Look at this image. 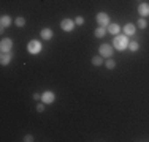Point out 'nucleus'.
Segmentation results:
<instances>
[{"instance_id": "f257e3e1", "label": "nucleus", "mask_w": 149, "mask_h": 142, "mask_svg": "<svg viewBox=\"0 0 149 142\" xmlns=\"http://www.w3.org/2000/svg\"><path fill=\"white\" fill-rule=\"evenodd\" d=\"M129 43H130V40L127 35H116V38L113 40V48L116 51H125L129 48Z\"/></svg>"}, {"instance_id": "f03ea898", "label": "nucleus", "mask_w": 149, "mask_h": 142, "mask_svg": "<svg viewBox=\"0 0 149 142\" xmlns=\"http://www.w3.org/2000/svg\"><path fill=\"white\" fill-rule=\"evenodd\" d=\"M41 49H43V46H41V43L38 40H30L29 44H27V51L32 55H38L41 52Z\"/></svg>"}, {"instance_id": "7ed1b4c3", "label": "nucleus", "mask_w": 149, "mask_h": 142, "mask_svg": "<svg viewBox=\"0 0 149 142\" xmlns=\"http://www.w3.org/2000/svg\"><path fill=\"white\" fill-rule=\"evenodd\" d=\"M98 52H100V55H102V57H106V59H111L113 54H114V48H113V44L103 43V44L100 46V49H98Z\"/></svg>"}, {"instance_id": "20e7f679", "label": "nucleus", "mask_w": 149, "mask_h": 142, "mask_svg": "<svg viewBox=\"0 0 149 142\" xmlns=\"http://www.w3.org/2000/svg\"><path fill=\"white\" fill-rule=\"evenodd\" d=\"M95 21H97V24L100 27H108L109 26V16L103 11H100L97 16H95Z\"/></svg>"}, {"instance_id": "39448f33", "label": "nucleus", "mask_w": 149, "mask_h": 142, "mask_svg": "<svg viewBox=\"0 0 149 142\" xmlns=\"http://www.w3.org/2000/svg\"><path fill=\"white\" fill-rule=\"evenodd\" d=\"M11 49H13V40L11 38H2V41H0V51L10 52Z\"/></svg>"}, {"instance_id": "423d86ee", "label": "nucleus", "mask_w": 149, "mask_h": 142, "mask_svg": "<svg viewBox=\"0 0 149 142\" xmlns=\"http://www.w3.org/2000/svg\"><path fill=\"white\" fill-rule=\"evenodd\" d=\"M74 21L73 19H62L60 21V28H62L63 32H73V28H74Z\"/></svg>"}, {"instance_id": "0eeeda50", "label": "nucleus", "mask_w": 149, "mask_h": 142, "mask_svg": "<svg viewBox=\"0 0 149 142\" xmlns=\"http://www.w3.org/2000/svg\"><path fill=\"white\" fill-rule=\"evenodd\" d=\"M41 101L45 103V104H52V103L56 101V95L54 92H45V93H41Z\"/></svg>"}, {"instance_id": "6e6552de", "label": "nucleus", "mask_w": 149, "mask_h": 142, "mask_svg": "<svg viewBox=\"0 0 149 142\" xmlns=\"http://www.w3.org/2000/svg\"><path fill=\"white\" fill-rule=\"evenodd\" d=\"M138 14H140V17H149V3H140L138 5Z\"/></svg>"}, {"instance_id": "1a4fd4ad", "label": "nucleus", "mask_w": 149, "mask_h": 142, "mask_svg": "<svg viewBox=\"0 0 149 142\" xmlns=\"http://www.w3.org/2000/svg\"><path fill=\"white\" fill-rule=\"evenodd\" d=\"M13 60V52L10 51V52H2V54H0V65H8L10 62H11Z\"/></svg>"}, {"instance_id": "9d476101", "label": "nucleus", "mask_w": 149, "mask_h": 142, "mask_svg": "<svg viewBox=\"0 0 149 142\" xmlns=\"http://www.w3.org/2000/svg\"><path fill=\"white\" fill-rule=\"evenodd\" d=\"M135 32H136V26H135V24L129 22V24L124 26V35H127V37H133Z\"/></svg>"}, {"instance_id": "9b49d317", "label": "nucleus", "mask_w": 149, "mask_h": 142, "mask_svg": "<svg viewBox=\"0 0 149 142\" xmlns=\"http://www.w3.org/2000/svg\"><path fill=\"white\" fill-rule=\"evenodd\" d=\"M13 22L11 16H8V14H2V17H0V26H2V28H6L10 27Z\"/></svg>"}, {"instance_id": "f8f14e48", "label": "nucleus", "mask_w": 149, "mask_h": 142, "mask_svg": "<svg viewBox=\"0 0 149 142\" xmlns=\"http://www.w3.org/2000/svg\"><path fill=\"white\" fill-rule=\"evenodd\" d=\"M40 37L43 38V40L49 41V40H52V37H54V32H52L51 28H43V30L40 32Z\"/></svg>"}, {"instance_id": "ddd939ff", "label": "nucleus", "mask_w": 149, "mask_h": 142, "mask_svg": "<svg viewBox=\"0 0 149 142\" xmlns=\"http://www.w3.org/2000/svg\"><path fill=\"white\" fill-rule=\"evenodd\" d=\"M106 33H108V28H106V27H100V26L95 28V32H94L95 38H103Z\"/></svg>"}, {"instance_id": "4468645a", "label": "nucleus", "mask_w": 149, "mask_h": 142, "mask_svg": "<svg viewBox=\"0 0 149 142\" xmlns=\"http://www.w3.org/2000/svg\"><path fill=\"white\" fill-rule=\"evenodd\" d=\"M106 28H108V32L111 35H114V37L120 33V26H119V24H111V26H108Z\"/></svg>"}, {"instance_id": "2eb2a0df", "label": "nucleus", "mask_w": 149, "mask_h": 142, "mask_svg": "<svg viewBox=\"0 0 149 142\" xmlns=\"http://www.w3.org/2000/svg\"><path fill=\"white\" fill-rule=\"evenodd\" d=\"M92 65H94V66L103 65V57H102V55H95L94 59H92Z\"/></svg>"}, {"instance_id": "dca6fc26", "label": "nucleus", "mask_w": 149, "mask_h": 142, "mask_svg": "<svg viewBox=\"0 0 149 142\" xmlns=\"http://www.w3.org/2000/svg\"><path fill=\"white\" fill-rule=\"evenodd\" d=\"M127 49H129L130 52H136L138 49H140V44H138L136 41H130L129 43V48H127Z\"/></svg>"}, {"instance_id": "f3484780", "label": "nucleus", "mask_w": 149, "mask_h": 142, "mask_svg": "<svg viewBox=\"0 0 149 142\" xmlns=\"http://www.w3.org/2000/svg\"><path fill=\"white\" fill-rule=\"evenodd\" d=\"M136 26H138V28H141V30H144V28L148 27V21L144 19V17H140V19H138V22H136Z\"/></svg>"}, {"instance_id": "a211bd4d", "label": "nucleus", "mask_w": 149, "mask_h": 142, "mask_svg": "<svg viewBox=\"0 0 149 142\" xmlns=\"http://www.w3.org/2000/svg\"><path fill=\"white\" fill-rule=\"evenodd\" d=\"M105 66H106L108 70H114V68H116V62L113 60V57H111V59H108V60L105 62Z\"/></svg>"}, {"instance_id": "6ab92c4d", "label": "nucleus", "mask_w": 149, "mask_h": 142, "mask_svg": "<svg viewBox=\"0 0 149 142\" xmlns=\"http://www.w3.org/2000/svg\"><path fill=\"white\" fill-rule=\"evenodd\" d=\"M15 26L16 27H24V26H26V19H24V17H16V19H15Z\"/></svg>"}, {"instance_id": "aec40b11", "label": "nucleus", "mask_w": 149, "mask_h": 142, "mask_svg": "<svg viewBox=\"0 0 149 142\" xmlns=\"http://www.w3.org/2000/svg\"><path fill=\"white\" fill-rule=\"evenodd\" d=\"M74 24H76V26H83V24H84V17L83 16H76V17H74Z\"/></svg>"}, {"instance_id": "412c9836", "label": "nucleus", "mask_w": 149, "mask_h": 142, "mask_svg": "<svg viewBox=\"0 0 149 142\" xmlns=\"http://www.w3.org/2000/svg\"><path fill=\"white\" fill-rule=\"evenodd\" d=\"M45 103L43 101H41V103H38V104H37V112H45Z\"/></svg>"}, {"instance_id": "4be33fe9", "label": "nucleus", "mask_w": 149, "mask_h": 142, "mask_svg": "<svg viewBox=\"0 0 149 142\" xmlns=\"http://www.w3.org/2000/svg\"><path fill=\"white\" fill-rule=\"evenodd\" d=\"M22 141H24V142H32V141H33V136H32V134H26Z\"/></svg>"}, {"instance_id": "5701e85b", "label": "nucleus", "mask_w": 149, "mask_h": 142, "mask_svg": "<svg viewBox=\"0 0 149 142\" xmlns=\"http://www.w3.org/2000/svg\"><path fill=\"white\" fill-rule=\"evenodd\" d=\"M32 98H33L35 101H38V99H41V95L40 93H33V95H32Z\"/></svg>"}]
</instances>
